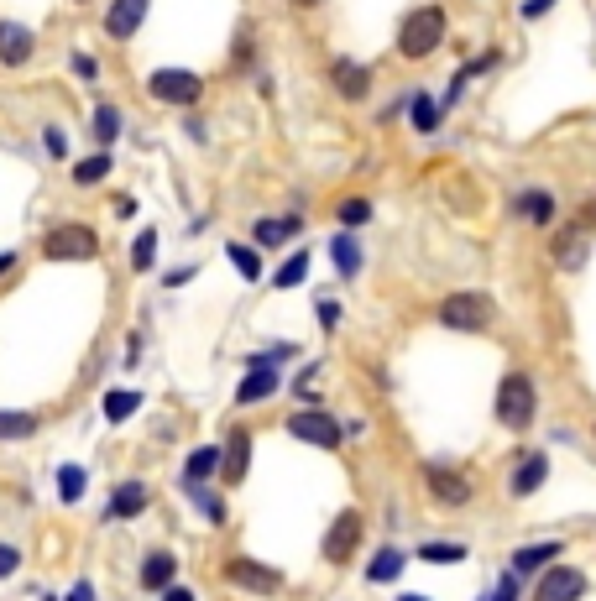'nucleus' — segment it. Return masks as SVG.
I'll return each instance as SVG.
<instances>
[{"label":"nucleus","instance_id":"obj_14","mask_svg":"<svg viewBox=\"0 0 596 601\" xmlns=\"http://www.w3.org/2000/svg\"><path fill=\"white\" fill-rule=\"evenodd\" d=\"M544 476H549V455L529 450V455L518 460V471H513V497H534L544 487Z\"/></svg>","mask_w":596,"mask_h":601},{"label":"nucleus","instance_id":"obj_19","mask_svg":"<svg viewBox=\"0 0 596 601\" xmlns=\"http://www.w3.org/2000/svg\"><path fill=\"white\" fill-rule=\"evenodd\" d=\"M173 570H178L173 554H168V549H152L147 560H142V586H147V591H168V586H173Z\"/></svg>","mask_w":596,"mask_h":601},{"label":"nucleus","instance_id":"obj_12","mask_svg":"<svg viewBox=\"0 0 596 601\" xmlns=\"http://www.w3.org/2000/svg\"><path fill=\"white\" fill-rule=\"evenodd\" d=\"M330 84H335L346 100H366V89H372V74H366L361 63H351V58H335V63H330Z\"/></svg>","mask_w":596,"mask_h":601},{"label":"nucleus","instance_id":"obj_48","mask_svg":"<svg viewBox=\"0 0 596 601\" xmlns=\"http://www.w3.org/2000/svg\"><path fill=\"white\" fill-rule=\"evenodd\" d=\"M398 601H424V596H398Z\"/></svg>","mask_w":596,"mask_h":601},{"label":"nucleus","instance_id":"obj_28","mask_svg":"<svg viewBox=\"0 0 596 601\" xmlns=\"http://www.w3.org/2000/svg\"><path fill=\"white\" fill-rule=\"evenodd\" d=\"M330 257H335V267H340V272L351 277V272L361 267V246H356L351 236H335V241H330Z\"/></svg>","mask_w":596,"mask_h":601},{"label":"nucleus","instance_id":"obj_21","mask_svg":"<svg viewBox=\"0 0 596 601\" xmlns=\"http://www.w3.org/2000/svg\"><path fill=\"white\" fill-rule=\"evenodd\" d=\"M403 549H377L372 554V565H366V581H377V586H387V581H398L403 575Z\"/></svg>","mask_w":596,"mask_h":601},{"label":"nucleus","instance_id":"obj_47","mask_svg":"<svg viewBox=\"0 0 596 601\" xmlns=\"http://www.w3.org/2000/svg\"><path fill=\"white\" fill-rule=\"evenodd\" d=\"M293 6H319V0H293Z\"/></svg>","mask_w":596,"mask_h":601},{"label":"nucleus","instance_id":"obj_46","mask_svg":"<svg viewBox=\"0 0 596 601\" xmlns=\"http://www.w3.org/2000/svg\"><path fill=\"white\" fill-rule=\"evenodd\" d=\"M11 267H16V262H11V257H0V277H6V272H11Z\"/></svg>","mask_w":596,"mask_h":601},{"label":"nucleus","instance_id":"obj_45","mask_svg":"<svg viewBox=\"0 0 596 601\" xmlns=\"http://www.w3.org/2000/svg\"><path fill=\"white\" fill-rule=\"evenodd\" d=\"M581 225H586V230L596 225V199H591V204H586V210H581Z\"/></svg>","mask_w":596,"mask_h":601},{"label":"nucleus","instance_id":"obj_20","mask_svg":"<svg viewBox=\"0 0 596 601\" xmlns=\"http://www.w3.org/2000/svg\"><path fill=\"white\" fill-rule=\"evenodd\" d=\"M513 210H518L523 220H534V225H549V220H555V199H549L544 189H523V194L513 199Z\"/></svg>","mask_w":596,"mask_h":601},{"label":"nucleus","instance_id":"obj_43","mask_svg":"<svg viewBox=\"0 0 596 601\" xmlns=\"http://www.w3.org/2000/svg\"><path fill=\"white\" fill-rule=\"evenodd\" d=\"M549 6H555V0H529V6H523V16H529V21H534V16H544Z\"/></svg>","mask_w":596,"mask_h":601},{"label":"nucleus","instance_id":"obj_23","mask_svg":"<svg viewBox=\"0 0 596 601\" xmlns=\"http://www.w3.org/2000/svg\"><path fill=\"white\" fill-rule=\"evenodd\" d=\"M555 560H560V544H529V549L513 554V570L529 575V570H544V565H555Z\"/></svg>","mask_w":596,"mask_h":601},{"label":"nucleus","instance_id":"obj_5","mask_svg":"<svg viewBox=\"0 0 596 601\" xmlns=\"http://www.w3.org/2000/svg\"><path fill=\"white\" fill-rule=\"evenodd\" d=\"M199 74H189V68H157V74L147 79V95L163 100V105H194L199 100Z\"/></svg>","mask_w":596,"mask_h":601},{"label":"nucleus","instance_id":"obj_4","mask_svg":"<svg viewBox=\"0 0 596 601\" xmlns=\"http://www.w3.org/2000/svg\"><path fill=\"white\" fill-rule=\"evenodd\" d=\"M42 251L53 262H89V257H100V236L89 225H58V230H48Z\"/></svg>","mask_w":596,"mask_h":601},{"label":"nucleus","instance_id":"obj_18","mask_svg":"<svg viewBox=\"0 0 596 601\" xmlns=\"http://www.w3.org/2000/svg\"><path fill=\"white\" fill-rule=\"evenodd\" d=\"M246 466H251V429H236L231 439H225V481H236L246 476Z\"/></svg>","mask_w":596,"mask_h":601},{"label":"nucleus","instance_id":"obj_7","mask_svg":"<svg viewBox=\"0 0 596 601\" xmlns=\"http://www.w3.org/2000/svg\"><path fill=\"white\" fill-rule=\"evenodd\" d=\"M225 581L241 586V591H257V596H278L283 591V575L272 565H257V560H225Z\"/></svg>","mask_w":596,"mask_h":601},{"label":"nucleus","instance_id":"obj_3","mask_svg":"<svg viewBox=\"0 0 596 601\" xmlns=\"http://www.w3.org/2000/svg\"><path fill=\"white\" fill-rule=\"evenodd\" d=\"M492 319H497V309H492L487 293H450L445 304H440V325L445 330L476 335V330H492Z\"/></svg>","mask_w":596,"mask_h":601},{"label":"nucleus","instance_id":"obj_24","mask_svg":"<svg viewBox=\"0 0 596 601\" xmlns=\"http://www.w3.org/2000/svg\"><path fill=\"white\" fill-rule=\"evenodd\" d=\"M27 434H37V413L0 408V439H27Z\"/></svg>","mask_w":596,"mask_h":601},{"label":"nucleus","instance_id":"obj_36","mask_svg":"<svg viewBox=\"0 0 596 601\" xmlns=\"http://www.w3.org/2000/svg\"><path fill=\"white\" fill-rule=\"evenodd\" d=\"M340 220H346V225H366V220H372V199H346V204H340Z\"/></svg>","mask_w":596,"mask_h":601},{"label":"nucleus","instance_id":"obj_16","mask_svg":"<svg viewBox=\"0 0 596 601\" xmlns=\"http://www.w3.org/2000/svg\"><path fill=\"white\" fill-rule=\"evenodd\" d=\"M555 262H560L565 272H576V267L586 262V225H581V220L565 225L560 236H555Z\"/></svg>","mask_w":596,"mask_h":601},{"label":"nucleus","instance_id":"obj_22","mask_svg":"<svg viewBox=\"0 0 596 601\" xmlns=\"http://www.w3.org/2000/svg\"><path fill=\"white\" fill-rule=\"evenodd\" d=\"M215 466H225V455H220V450H210V445H204V450H194V455H189V466H183V487H189V492H199V481L210 476Z\"/></svg>","mask_w":596,"mask_h":601},{"label":"nucleus","instance_id":"obj_11","mask_svg":"<svg viewBox=\"0 0 596 601\" xmlns=\"http://www.w3.org/2000/svg\"><path fill=\"white\" fill-rule=\"evenodd\" d=\"M272 392H278V366H267V361H251L246 382L236 387V403L246 408V403H262V398H272Z\"/></svg>","mask_w":596,"mask_h":601},{"label":"nucleus","instance_id":"obj_33","mask_svg":"<svg viewBox=\"0 0 596 601\" xmlns=\"http://www.w3.org/2000/svg\"><path fill=\"white\" fill-rule=\"evenodd\" d=\"M225 257H231V262L241 267V277H262V262H257V251H251V246L231 241V246H225Z\"/></svg>","mask_w":596,"mask_h":601},{"label":"nucleus","instance_id":"obj_41","mask_svg":"<svg viewBox=\"0 0 596 601\" xmlns=\"http://www.w3.org/2000/svg\"><path fill=\"white\" fill-rule=\"evenodd\" d=\"M48 152H53V157H63V152H68V147H63V131H58V126H48Z\"/></svg>","mask_w":596,"mask_h":601},{"label":"nucleus","instance_id":"obj_38","mask_svg":"<svg viewBox=\"0 0 596 601\" xmlns=\"http://www.w3.org/2000/svg\"><path fill=\"white\" fill-rule=\"evenodd\" d=\"M16 565H21V554H16L11 544H0V581H6V575H16Z\"/></svg>","mask_w":596,"mask_h":601},{"label":"nucleus","instance_id":"obj_6","mask_svg":"<svg viewBox=\"0 0 596 601\" xmlns=\"http://www.w3.org/2000/svg\"><path fill=\"white\" fill-rule=\"evenodd\" d=\"M288 434L293 439H309V445H319V450H335L340 445V424L330 419L325 408H298L293 419H288Z\"/></svg>","mask_w":596,"mask_h":601},{"label":"nucleus","instance_id":"obj_25","mask_svg":"<svg viewBox=\"0 0 596 601\" xmlns=\"http://www.w3.org/2000/svg\"><path fill=\"white\" fill-rule=\"evenodd\" d=\"M136 408H142V392H105V419L110 424H126Z\"/></svg>","mask_w":596,"mask_h":601},{"label":"nucleus","instance_id":"obj_29","mask_svg":"<svg viewBox=\"0 0 596 601\" xmlns=\"http://www.w3.org/2000/svg\"><path fill=\"white\" fill-rule=\"evenodd\" d=\"M84 487H89L84 466H63V471H58V492H63V502H79V497H84Z\"/></svg>","mask_w":596,"mask_h":601},{"label":"nucleus","instance_id":"obj_44","mask_svg":"<svg viewBox=\"0 0 596 601\" xmlns=\"http://www.w3.org/2000/svg\"><path fill=\"white\" fill-rule=\"evenodd\" d=\"M163 601H194V591H183V586H168V591H163Z\"/></svg>","mask_w":596,"mask_h":601},{"label":"nucleus","instance_id":"obj_35","mask_svg":"<svg viewBox=\"0 0 596 601\" xmlns=\"http://www.w3.org/2000/svg\"><path fill=\"white\" fill-rule=\"evenodd\" d=\"M414 126H419V131H434V126H440V105H434L429 95L414 100Z\"/></svg>","mask_w":596,"mask_h":601},{"label":"nucleus","instance_id":"obj_31","mask_svg":"<svg viewBox=\"0 0 596 601\" xmlns=\"http://www.w3.org/2000/svg\"><path fill=\"white\" fill-rule=\"evenodd\" d=\"M95 136H100V142H116V136H121V110L116 105L95 110Z\"/></svg>","mask_w":596,"mask_h":601},{"label":"nucleus","instance_id":"obj_13","mask_svg":"<svg viewBox=\"0 0 596 601\" xmlns=\"http://www.w3.org/2000/svg\"><path fill=\"white\" fill-rule=\"evenodd\" d=\"M32 48H37V42H32V32L21 27V21H0V63L21 68L32 58Z\"/></svg>","mask_w":596,"mask_h":601},{"label":"nucleus","instance_id":"obj_15","mask_svg":"<svg viewBox=\"0 0 596 601\" xmlns=\"http://www.w3.org/2000/svg\"><path fill=\"white\" fill-rule=\"evenodd\" d=\"M142 16H147V0H116V6H110V16H105V32L116 37V42H126V37H136Z\"/></svg>","mask_w":596,"mask_h":601},{"label":"nucleus","instance_id":"obj_10","mask_svg":"<svg viewBox=\"0 0 596 601\" xmlns=\"http://www.w3.org/2000/svg\"><path fill=\"white\" fill-rule=\"evenodd\" d=\"M429 492L440 507H466L471 502V481L461 471H445V466H429Z\"/></svg>","mask_w":596,"mask_h":601},{"label":"nucleus","instance_id":"obj_1","mask_svg":"<svg viewBox=\"0 0 596 601\" xmlns=\"http://www.w3.org/2000/svg\"><path fill=\"white\" fill-rule=\"evenodd\" d=\"M440 42H445V11L440 6H419V11L403 16V32H398L403 58H429Z\"/></svg>","mask_w":596,"mask_h":601},{"label":"nucleus","instance_id":"obj_37","mask_svg":"<svg viewBox=\"0 0 596 601\" xmlns=\"http://www.w3.org/2000/svg\"><path fill=\"white\" fill-rule=\"evenodd\" d=\"M492 601H518V570H508V575H502V581H497V596Z\"/></svg>","mask_w":596,"mask_h":601},{"label":"nucleus","instance_id":"obj_34","mask_svg":"<svg viewBox=\"0 0 596 601\" xmlns=\"http://www.w3.org/2000/svg\"><path fill=\"white\" fill-rule=\"evenodd\" d=\"M110 173V157L105 152H95V157H84V163L74 168V183H100Z\"/></svg>","mask_w":596,"mask_h":601},{"label":"nucleus","instance_id":"obj_27","mask_svg":"<svg viewBox=\"0 0 596 601\" xmlns=\"http://www.w3.org/2000/svg\"><path fill=\"white\" fill-rule=\"evenodd\" d=\"M304 277H309V251H293V257L278 267V277H272V283H278V288H298Z\"/></svg>","mask_w":596,"mask_h":601},{"label":"nucleus","instance_id":"obj_9","mask_svg":"<svg viewBox=\"0 0 596 601\" xmlns=\"http://www.w3.org/2000/svg\"><path fill=\"white\" fill-rule=\"evenodd\" d=\"M356 544H361V513H340L330 523V534H325V560L330 565H346L351 554H356Z\"/></svg>","mask_w":596,"mask_h":601},{"label":"nucleus","instance_id":"obj_30","mask_svg":"<svg viewBox=\"0 0 596 601\" xmlns=\"http://www.w3.org/2000/svg\"><path fill=\"white\" fill-rule=\"evenodd\" d=\"M419 560H429V565H461L466 549H461V544H424Z\"/></svg>","mask_w":596,"mask_h":601},{"label":"nucleus","instance_id":"obj_32","mask_svg":"<svg viewBox=\"0 0 596 601\" xmlns=\"http://www.w3.org/2000/svg\"><path fill=\"white\" fill-rule=\"evenodd\" d=\"M152 257H157V230H142V236H136V246H131V267L147 272Z\"/></svg>","mask_w":596,"mask_h":601},{"label":"nucleus","instance_id":"obj_2","mask_svg":"<svg viewBox=\"0 0 596 601\" xmlns=\"http://www.w3.org/2000/svg\"><path fill=\"white\" fill-rule=\"evenodd\" d=\"M534 408H539L534 377H523V372L502 377V387H497V424L502 429H529L534 424Z\"/></svg>","mask_w":596,"mask_h":601},{"label":"nucleus","instance_id":"obj_8","mask_svg":"<svg viewBox=\"0 0 596 601\" xmlns=\"http://www.w3.org/2000/svg\"><path fill=\"white\" fill-rule=\"evenodd\" d=\"M581 596H586V575L570 565H549L534 586V601H581Z\"/></svg>","mask_w":596,"mask_h":601},{"label":"nucleus","instance_id":"obj_40","mask_svg":"<svg viewBox=\"0 0 596 601\" xmlns=\"http://www.w3.org/2000/svg\"><path fill=\"white\" fill-rule=\"evenodd\" d=\"M319 319H325V325H335V319H340V304H330V298H319Z\"/></svg>","mask_w":596,"mask_h":601},{"label":"nucleus","instance_id":"obj_42","mask_svg":"<svg viewBox=\"0 0 596 601\" xmlns=\"http://www.w3.org/2000/svg\"><path fill=\"white\" fill-rule=\"evenodd\" d=\"M68 601H95V586H89V581H79L74 591H68Z\"/></svg>","mask_w":596,"mask_h":601},{"label":"nucleus","instance_id":"obj_39","mask_svg":"<svg viewBox=\"0 0 596 601\" xmlns=\"http://www.w3.org/2000/svg\"><path fill=\"white\" fill-rule=\"evenodd\" d=\"M74 74H79V79H95V58H89V53H74Z\"/></svg>","mask_w":596,"mask_h":601},{"label":"nucleus","instance_id":"obj_26","mask_svg":"<svg viewBox=\"0 0 596 601\" xmlns=\"http://www.w3.org/2000/svg\"><path fill=\"white\" fill-rule=\"evenodd\" d=\"M262 246H283L288 236H298V220L288 215V220H257V230H251Z\"/></svg>","mask_w":596,"mask_h":601},{"label":"nucleus","instance_id":"obj_17","mask_svg":"<svg viewBox=\"0 0 596 601\" xmlns=\"http://www.w3.org/2000/svg\"><path fill=\"white\" fill-rule=\"evenodd\" d=\"M105 513H110V518H142V513H147V487H142V481H121Z\"/></svg>","mask_w":596,"mask_h":601}]
</instances>
